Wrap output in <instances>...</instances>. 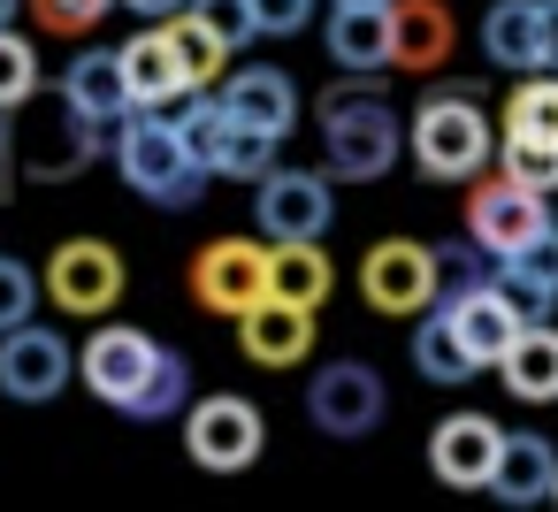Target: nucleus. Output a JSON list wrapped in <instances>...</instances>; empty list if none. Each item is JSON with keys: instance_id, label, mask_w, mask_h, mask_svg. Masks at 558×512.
<instances>
[{"instance_id": "f257e3e1", "label": "nucleus", "mask_w": 558, "mask_h": 512, "mask_svg": "<svg viewBox=\"0 0 558 512\" xmlns=\"http://www.w3.org/2000/svg\"><path fill=\"white\" fill-rule=\"evenodd\" d=\"M322 146H329V176H344V184H375V176H390L398 169V154H405V123H398V108L375 93V77H344L337 93H322Z\"/></svg>"}, {"instance_id": "f03ea898", "label": "nucleus", "mask_w": 558, "mask_h": 512, "mask_svg": "<svg viewBox=\"0 0 558 512\" xmlns=\"http://www.w3.org/2000/svg\"><path fill=\"white\" fill-rule=\"evenodd\" d=\"M405 154L428 184H474L497 154V131L474 100V85H436L413 115H405Z\"/></svg>"}, {"instance_id": "7ed1b4c3", "label": "nucleus", "mask_w": 558, "mask_h": 512, "mask_svg": "<svg viewBox=\"0 0 558 512\" xmlns=\"http://www.w3.org/2000/svg\"><path fill=\"white\" fill-rule=\"evenodd\" d=\"M116 169H123V184H131L138 199H154V207H192L199 184L215 176V169L184 146V131H177L169 108H131V115L116 123Z\"/></svg>"}, {"instance_id": "20e7f679", "label": "nucleus", "mask_w": 558, "mask_h": 512, "mask_svg": "<svg viewBox=\"0 0 558 512\" xmlns=\"http://www.w3.org/2000/svg\"><path fill=\"white\" fill-rule=\"evenodd\" d=\"M360 298H367L375 314H398V321L428 314V306L444 298V260H436V245H421V237H383V245H367V260H360Z\"/></svg>"}, {"instance_id": "39448f33", "label": "nucleus", "mask_w": 558, "mask_h": 512, "mask_svg": "<svg viewBox=\"0 0 558 512\" xmlns=\"http://www.w3.org/2000/svg\"><path fill=\"white\" fill-rule=\"evenodd\" d=\"M184 451L207 466V474H238L268 451V420L253 398L238 390H215V398H192L184 405Z\"/></svg>"}, {"instance_id": "423d86ee", "label": "nucleus", "mask_w": 558, "mask_h": 512, "mask_svg": "<svg viewBox=\"0 0 558 512\" xmlns=\"http://www.w3.org/2000/svg\"><path fill=\"white\" fill-rule=\"evenodd\" d=\"M192 298L222 321L253 314L268 298V237H207L192 253Z\"/></svg>"}, {"instance_id": "0eeeda50", "label": "nucleus", "mask_w": 558, "mask_h": 512, "mask_svg": "<svg viewBox=\"0 0 558 512\" xmlns=\"http://www.w3.org/2000/svg\"><path fill=\"white\" fill-rule=\"evenodd\" d=\"M383 413H390V390H383V375H375L367 359H329V367L306 382V420H314L322 436H337V443L375 436Z\"/></svg>"}, {"instance_id": "6e6552de", "label": "nucleus", "mask_w": 558, "mask_h": 512, "mask_svg": "<svg viewBox=\"0 0 558 512\" xmlns=\"http://www.w3.org/2000/svg\"><path fill=\"white\" fill-rule=\"evenodd\" d=\"M253 222H260L268 245L329 237V222H337V192H329L322 169H283V161H276V169L253 184Z\"/></svg>"}, {"instance_id": "1a4fd4ad", "label": "nucleus", "mask_w": 558, "mask_h": 512, "mask_svg": "<svg viewBox=\"0 0 558 512\" xmlns=\"http://www.w3.org/2000/svg\"><path fill=\"white\" fill-rule=\"evenodd\" d=\"M47 276V298H54V314H85V321H100V314H116V298H123V253L108 245V237H70V245H54V260L39 268Z\"/></svg>"}, {"instance_id": "9d476101", "label": "nucleus", "mask_w": 558, "mask_h": 512, "mask_svg": "<svg viewBox=\"0 0 558 512\" xmlns=\"http://www.w3.org/2000/svg\"><path fill=\"white\" fill-rule=\"evenodd\" d=\"M535 230H550V199L543 192H527V184H512L505 169L497 176H474V192H466V237L482 245V253H520Z\"/></svg>"}, {"instance_id": "9b49d317", "label": "nucleus", "mask_w": 558, "mask_h": 512, "mask_svg": "<svg viewBox=\"0 0 558 512\" xmlns=\"http://www.w3.org/2000/svg\"><path fill=\"white\" fill-rule=\"evenodd\" d=\"M77 382V352L47 329V321H24L0 337V390H9L16 405H47Z\"/></svg>"}, {"instance_id": "f8f14e48", "label": "nucleus", "mask_w": 558, "mask_h": 512, "mask_svg": "<svg viewBox=\"0 0 558 512\" xmlns=\"http://www.w3.org/2000/svg\"><path fill=\"white\" fill-rule=\"evenodd\" d=\"M154 359H161V344H154L146 329H123V321H116V329H93V337H85V352H77V382H85L100 405L123 413V405L138 398V382L154 375Z\"/></svg>"}, {"instance_id": "ddd939ff", "label": "nucleus", "mask_w": 558, "mask_h": 512, "mask_svg": "<svg viewBox=\"0 0 558 512\" xmlns=\"http://www.w3.org/2000/svg\"><path fill=\"white\" fill-rule=\"evenodd\" d=\"M497 451H505V428L489 420V413H444L436 428H428V474L436 481H451V489H489V474H497Z\"/></svg>"}, {"instance_id": "4468645a", "label": "nucleus", "mask_w": 558, "mask_h": 512, "mask_svg": "<svg viewBox=\"0 0 558 512\" xmlns=\"http://www.w3.org/2000/svg\"><path fill=\"white\" fill-rule=\"evenodd\" d=\"M436 306L459 321V337H466V352H474L482 367H497V359L512 352V337L527 329V314L512 306V291H505L497 276H482V283H459V291H444Z\"/></svg>"}, {"instance_id": "2eb2a0df", "label": "nucleus", "mask_w": 558, "mask_h": 512, "mask_svg": "<svg viewBox=\"0 0 558 512\" xmlns=\"http://www.w3.org/2000/svg\"><path fill=\"white\" fill-rule=\"evenodd\" d=\"M459 54V16L451 0H398L390 9V70L405 77H436Z\"/></svg>"}, {"instance_id": "dca6fc26", "label": "nucleus", "mask_w": 558, "mask_h": 512, "mask_svg": "<svg viewBox=\"0 0 558 512\" xmlns=\"http://www.w3.org/2000/svg\"><path fill=\"white\" fill-rule=\"evenodd\" d=\"M215 93H222V108H230L238 123H253V131H268V138H291V131H299V85H291V70H276V62H245V70H230Z\"/></svg>"}, {"instance_id": "f3484780", "label": "nucleus", "mask_w": 558, "mask_h": 512, "mask_svg": "<svg viewBox=\"0 0 558 512\" xmlns=\"http://www.w3.org/2000/svg\"><path fill=\"white\" fill-rule=\"evenodd\" d=\"M238 352H245L253 367H299V359L314 352V306L268 291L253 314H238Z\"/></svg>"}, {"instance_id": "a211bd4d", "label": "nucleus", "mask_w": 558, "mask_h": 512, "mask_svg": "<svg viewBox=\"0 0 558 512\" xmlns=\"http://www.w3.org/2000/svg\"><path fill=\"white\" fill-rule=\"evenodd\" d=\"M123 85H131V108H177V100L192 93L169 24H146V32L123 39Z\"/></svg>"}, {"instance_id": "6ab92c4d", "label": "nucleus", "mask_w": 558, "mask_h": 512, "mask_svg": "<svg viewBox=\"0 0 558 512\" xmlns=\"http://www.w3.org/2000/svg\"><path fill=\"white\" fill-rule=\"evenodd\" d=\"M550 481H558V451L550 436L535 428H505V451H497V474H489V497L527 512V504H550Z\"/></svg>"}, {"instance_id": "aec40b11", "label": "nucleus", "mask_w": 558, "mask_h": 512, "mask_svg": "<svg viewBox=\"0 0 558 512\" xmlns=\"http://www.w3.org/2000/svg\"><path fill=\"white\" fill-rule=\"evenodd\" d=\"M62 100L77 115H93L100 131H116L131 115V85H123V47H85L70 70H62Z\"/></svg>"}, {"instance_id": "412c9836", "label": "nucleus", "mask_w": 558, "mask_h": 512, "mask_svg": "<svg viewBox=\"0 0 558 512\" xmlns=\"http://www.w3.org/2000/svg\"><path fill=\"white\" fill-rule=\"evenodd\" d=\"M322 47L344 77H390V9H337L329 0Z\"/></svg>"}, {"instance_id": "4be33fe9", "label": "nucleus", "mask_w": 558, "mask_h": 512, "mask_svg": "<svg viewBox=\"0 0 558 512\" xmlns=\"http://www.w3.org/2000/svg\"><path fill=\"white\" fill-rule=\"evenodd\" d=\"M497 283L512 291V306H520L527 321H543V314L558 306V222L535 230L520 253H505V260H497Z\"/></svg>"}, {"instance_id": "5701e85b", "label": "nucleus", "mask_w": 558, "mask_h": 512, "mask_svg": "<svg viewBox=\"0 0 558 512\" xmlns=\"http://www.w3.org/2000/svg\"><path fill=\"white\" fill-rule=\"evenodd\" d=\"M482 54L497 70H543V0H489Z\"/></svg>"}, {"instance_id": "b1692460", "label": "nucleus", "mask_w": 558, "mask_h": 512, "mask_svg": "<svg viewBox=\"0 0 558 512\" xmlns=\"http://www.w3.org/2000/svg\"><path fill=\"white\" fill-rule=\"evenodd\" d=\"M497 375H505V390L520 405H558V329L550 321H527L512 337V352L497 359Z\"/></svg>"}, {"instance_id": "393cba45", "label": "nucleus", "mask_w": 558, "mask_h": 512, "mask_svg": "<svg viewBox=\"0 0 558 512\" xmlns=\"http://www.w3.org/2000/svg\"><path fill=\"white\" fill-rule=\"evenodd\" d=\"M413 367H421V382H444V390H459V382L482 375V359L466 352V337H459V321L444 306L413 314Z\"/></svg>"}, {"instance_id": "a878e982", "label": "nucleus", "mask_w": 558, "mask_h": 512, "mask_svg": "<svg viewBox=\"0 0 558 512\" xmlns=\"http://www.w3.org/2000/svg\"><path fill=\"white\" fill-rule=\"evenodd\" d=\"M268 291H276V298H299V306H322V298L337 291V268H329L322 237L268 245Z\"/></svg>"}, {"instance_id": "bb28decb", "label": "nucleus", "mask_w": 558, "mask_h": 512, "mask_svg": "<svg viewBox=\"0 0 558 512\" xmlns=\"http://www.w3.org/2000/svg\"><path fill=\"white\" fill-rule=\"evenodd\" d=\"M169 39H177V62H184L192 93H207V85H222V77H230V54H238V47H230L222 32H207L192 9H184V16H169Z\"/></svg>"}, {"instance_id": "cd10ccee", "label": "nucleus", "mask_w": 558, "mask_h": 512, "mask_svg": "<svg viewBox=\"0 0 558 512\" xmlns=\"http://www.w3.org/2000/svg\"><path fill=\"white\" fill-rule=\"evenodd\" d=\"M93 146H100V123L77 115V108L62 100V131H39V146H32V176H77V169L93 161Z\"/></svg>"}, {"instance_id": "c85d7f7f", "label": "nucleus", "mask_w": 558, "mask_h": 512, "mask_svg": "<svg viewBox=\"0 0 558 512\" xmlns=\"http://www.w3.org/2000/svg\"><path fill=\"white\" fill-rule=\"evenodd\" d=\"M184 405H192V359L161 344V359H154V375L138 382V398H131L123 413H131V420H177Z\"/></svg>"}, {"instance_id": "c756f323", "label": "nucleus", "mask_w": 558, "mask_h": 512, "mask_svg": "<svg viewBox=\"0 0 558 512\" xmlns=\"http://www.w3.org/2000/svg\"><path fill=\"white\" fill-rule=\"evenodd\" d=\"M497 169L512 176V184H527V192H558V138H520V131H505L497 138Z\"/></svg>"}, {"instance_id": "7c9ffc66", "label": "nucleus", "mask_w": 558, "mask_h": 512, "mask_svg": "<svg viewBox=\"0 0 558 512\" xmlns=\"http://www.w3.org/2000/svg\"><path fill=\"white\" fill-rule=\"evenodd\" d=\"M505 131H520V138H558V77H550V70L512 85V100H505Z\"/></svg>"}, {"instance_id": "2f4dec72", "label": "nucleus", "mask_w": 558, "mask_h": 512, "mask_svg": "<svg viewBox=\"0 0 558 512\" xmlns=\"http://www.w3.org/2000/svg\"><path fill=\"white\" fill-rule=\"evenodd\" d=\"M177 131H184V146H192L207 169H222V146H230V108H222V93L184 100V108H177Z\"/></svg>"}, {"instance_id": "473e14b6", "label": "nucleus", "mask_w": 558, "mask_h": 512, "mask_svg": "<svg viewBox=\"0 0 558 512\" xmlns=\"http://www.w3.org/2000/svg\"><path fill=\"white\" fill-rule=\"evenodd\" d=\"M276 146H283V138H268V131H253V123H238V115H230V146H222V169H215V176L260 184V176L276 169Z\"/></svg>"}, {"instance_id": "72a5a7b5", "label": "nucleus", "mask_w": 558, "mask_h": 512, "mask_svg": "<svg viewBox=\"0 0 558 512\" xmlns=\"http://www.w3.org/2000/svg\"><path fill=\"white\" fill-rule=\"evenodd\" d=\"M39 93V47L9 24V32H0V108H24Z\"/></svg>"}, {"instance_id": "f704fd0d", "label": "nucleus", "mask_w": 558, "mask_h": 512, "mask_svg": "<svg viewBox=\"0 0 558 512\" xmlns=\"http://www.w3.org/2000/svg\"><path fill=\"white\" fill-rule=\"evenodd\" d=\"M39 291H47V276H32L16 253H0V337L39 314Z\"/></svg>"}, {"instance_id": "c9c22d12", "label": "nucleus", "mask_w": 558, "mask_h": 512, "mask_svg": "<svg viewBox=\"0 0 558 512\" xmlns=\"http://www.w3.org/2000/svg\"><path fill=\"white\" fill-rule=\"evenodd\" d=\"M108 9H116V0H32V24L54 32V39H85Z\"/></svg>"}, {"instance_id": "e433bc0d", "label": "nucleus", "mask_w": 558, "mask_h": 512, "mask_svg": "<svg viewBox=\"0 0 558 512\" xmlns=\"http://www.w3.org/2000/svg\"><path fill=\"white\" fill-rule=\"evenodd\" d=\"M192 16H199L207 32H222L230 47H245V39H260V24H253V0H192Z\"/></svg>"}, {"instance_id": "4c0bfd02", "label": "nucleus", "mask_w": 558, "mask_h": 512, "mask_svg": "<svg viewBox=\"0 0 558 512\" xmlns=\"http://www.w3.org/2000/svg\"><path fill=\"white\" fill-rule=\"evenodd\" d=\"M306 16H314V0H253L260 39H299V32H306Z\"/></svg>"}, {"instance_id": "58836bf2", "label": "nucleus", "mask_w": 558, "mask_h": 512, "mask_svg": "<svg viewBox=\"0 0 558 512\" xmlns=\"http://www.w3.org/2000/svg\"><path fill=\"white\" fill-rule=\"evenodd\" d=\"M543 70L558 77V0H543Z\"/></svg>"}, {"instance_id": "ea45409f", "label": "nucleus", "mask_w": 558, "mask_h": 512, "mask_svg": "<svg viewBox=\"0 0 558 512\" xmlns=\"http://www.w3.org/2000/svg\"><path fill=\"white\" fill-rule=\"evenodd\" d=\"M16 9H32V0H0V32H9V24H16Z\"/></svg>"}, {"instance_id": "a19ab883", "label": "nucleus", "mask_w": 558, "mask_h": 512, "mask_svg": "<svg viewBox=\"0 0 558 512\" xmlns=\"http://www.w3.org/2000/svg\"><path fill=\"white\" fill-rule=\"evenodd\" d=\"M337 9H398V0H337Z\"/></svg>"}, {"instance_id": "79ce46f5", "label": "nucleus", "mask_w": 558, "mask_h": 512, "mask_svg": "<svg viewBox=\"0 0 558 512\" xmlns=\"http://www.w3.org/2000/svg\"><path fill=\"white\" fill-rule=\"evenodd\" d=\"M0 115H9V108H0ZM0 169H9V123H0Z\"/></svg>"}, {"instance_id": "37998d69", "label": "nucleus", "mask_w": 558, "mask_h": 512, "mask_svg": "<svg viewBox=\"0 0 558 512\" xmlns=\"http://www.w3.org/2000/svg\"><path fill=\"white\" fill-rule=\"evenodd\" d=\"M550 504H558V481H550Z\"/></svg>"}, {"instance_id": "c03bdc74", "label": "nucleus", "mask_w": 558, "mask_h": 512, "mask_svg": "<svg viewBox=\"0 0 558 512\" xmlns=\"http://www.w3.org/2000/svg\"><path fill=\"white\" fill-rule=\"evenodd\" d=\"M123 9H131V0H123Z\"/></svg>"}]
</instances>
